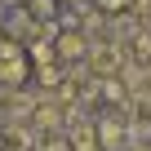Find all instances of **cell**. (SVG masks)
<instances>
[{
	"instance_id": "9",
	"label": "cell",
	"mask_w": 151,
	"mask_h": 151,
	"mask_svg": "<svg viewBox=\"0 0 151 151\" xmlns=\"http://www.w3.org/2000/svg\"><path fill=\"white\" fill-rule=\"evenodd\" d=\"M9 5H18V0H9Z\"/></svg>"
},
{
	"instance_id": "4",
	"label": "cell",
	"mask_w": 151,
	"mask_h": 151,
	"mask_svg": "<svg viewBox=\"0 0 151 151\" xmlns=\"http://www.w3.org/2000/svg\"><path fill=\"white\" fill-rule=\"evenodd\" d=\"M0 147H5V151H27L31 147V129L27 124H9L5 138H0Z\"/></svg>"
},
{
	"instance_id": "1",
	"label": "cell",
	"mask_w": 151,
	"mask_h": 151,
	"mask_svg": "<svg viewBox=\"0 0 151 151\" xmlns=\"http://www.w3.org/2000/svg\"><path fill=\"white\" fill-rule=\"evenodd\" d=\"M129 53H124V45H98V49H89V67H93V76H116L120 71V62H124Z\"/></svg>"
},
{
	"instance_id": "8",
	"label": "cell",
	"mask_w": 151,
	"mask_h": 151,
	"mask_svg": "<svg viewBox=\"0 0 151 151\" xmlns=\"http://www.w3.org/2000/svg\"><path fill=\"white\" fill-rule=\"evenodd\" d=\"M133 151H151V142H133Z\"/></svg>"
},
{
	"instance_id": "7",
	"label": "cell",
	"mask_w": 151,
	"mask_h": 151,
	"mask_svg": "<svg viewBox=\"0 0 151 151\" xmlns=\"http://www.w3.org/2000/svg\"><path fill=\"white\" fill-rule=\"evenodd\" d=\"M45 151H76V147H71V138H62V133H45Z\"/></svg>"
},
{
	"instance_id": "6",
	"label": "cell",
	"mask_w": 151,
	"mask_h": 151,
	"mask_svg": "<svg viewBox=\"0 0 151 151\" xmlns=\"http://www.w3.org/2000/svg\"><path fill=\"white\" fill-rule=\"evenodd\" d=\"M133 98L151 107V67H147V71H138V80H133Z\"/></svg>"
},
{
	"instance_id": "3",
	"label": "cell",
	"mask_w": 151,
	"mask_h": 151,
	"mask_svg": "<svg viewBox=\"0 0 151 151\" xmlns=\"http://www.w3.org/2000/svg\"><path fill=\"white\" fill-rule=\"evenodd\" d=\"M85 53H89V45H85L80 31H62L58 36V62H76V58H85Z\"/></svg>"
},
{
	"instance_id": "2",
	"label": "cell",
	"mask_w": 151,
	"mask_h": 151,
	"mask_svg": "<svg viewBox=\"0 0 151 151\" xmlns=\"http://www.w3.org/2000/svg\"><path fill=\"white\" fill-rule=\"evenodd\" d=\"M22 53L14 49V40H0V85H18L22 80Z\"/></svg>"
},
{
	"instance_id": "5",
	"label": "cell",
	"mask_w": 151,
	"mask_h": 151,
	"mask_svg": "<svg viewBox=\"0 0 151 151\" xmlns=\"http://www.w3.org/2000/svg\"><path fill=\"white\" fill-rule=\"evenodd\" d=\"M124 133H129V124H124V120H107V124H102V138H98V142H102V147L111 151V147H124Z\"/></svg>"
}]
</instances>
